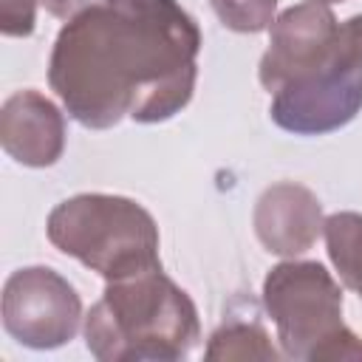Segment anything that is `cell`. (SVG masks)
I'll return each mask as SVG.
<instances>
[{
	"mask_svg": "<svg viewBox=\"0 0 362 362\" xmlns=\"http://www.w3.org/2000/svg\"><path fill=\"white\" fill-rule=\"evenodd\" d=\"M201 42L178 0H99L59 28L48 85L88 130L167 122L192 99Z\"/></svg>",
	"mask_w": 362,
	"mask_h": 362,
	"instance_id": "6da1fadb",
	"label": "cell"
},
{
	"mask_svg": "<svg viewBox=\"0 0 362 362\" xmlns=\"http://www.w3.org/2000/svg\"><path fill=\"white\" fill-rule=\"evenodd\" d=\"M362 110V17L339 23L334 54L272 93V122L294 136H325Z\"/></svg>",
	"mask_w": 362,
	"mask_h": 362,
	"instance_id": "5b68a950",
	"label": "cell"
},
{
	"mask_svg": "<svg viewBox=\"0 0 362 362\" xmlns=\"http://www.w3.org/2000/svg\"><path fill=\"white\" fill-rule=\"evenodd\" d=\"M45 235L54 249L105 280L161 269L158 226L139 201L124 195H71L48 212Z\"/></svg>",
	"mask_w": 362,
	"mask_h": 362,
	"instance_id": "3957f363",
	"label": "cell"
},
{
	"mask_svg": "<svg viewBox=\"0 0 362 362\" xmlns=\"http://www.w3.org/2000/svg\"><path fill=\"white\" fill-rule=\"evenodd\" d=\"M322 223L325 215L320 198L297 181L266 187L252 212L257 240L277 257H300L308 252L322 235Z\"/></svg>",
	"mask_w": 362,
	"mask_h": 362,
	"instance_id": "ba28073f",
	"label": "cell"
},
{
	"mask_svg": "<svg viewBox=\"0 0 362 362\" xmlns=\"http://www.w3.org/2000/svg\"><path fill=\"white\" fill-rule=\"evenodd\" d=\"M0 144L23 167H51L65 150V116L34 88L14 90L0 107Z\"/></svg>",
	"mask_w": 362,
	"mask_h": 362,
	"instance_id": "9c48e42d",
	"label": "cell"
},
{
	"mask_svg": "<svg viewBox=\"0 0 362 362\" xmlns=\"http://www.w3.org/2000/svg\"><path fill=\"white\" fill-rule=\"evenodd\" d=\"M204 356L206 359H277L280 354L274 351L260 322L235 320V322H223L209 337Z\"/></svg>",
	"mask_w": 362,
	"mask_h": 362,
	"instance_id": "8fae6325",
	"label": "cell"
},
{
	"mask_svg": "<svg viewBox=\"0 0 362 362\" xmlns=\"http://www.w3.org/2000/svg\"><path fill=\"white\" fill-rule=\"evenodd\" d=\"M339 23L328 3L303 0L280 11L269 28V48L260 57L257 79L274 93L286 82L320 68L337 48Z\"/></svg>",
	"mask_w": 362,
	"mask_h": 362,
	"instance_id": "52a82bcc",
	"label": "cell"
},
{
	"mask_svg": "<svg viewBox=\"0 0 362 362\" xmlns=\"http://www.w3.org/2000/svg\"><path fill=\"white\" fill-rule=\"evenodd\" d=\"M325 252L342 286L362 300V212H334L322 223Z\"/></svg>",
	"mask_w": 362,
	"mask_h": 362,
	"instance_id": "30bf717a",
	"label": "cell"
},
{
	"mask_svg": "<svg viewBox=\"0 0 362 362\" xmlns=\"http://www.w3.org/2000/svg\"><path fill=\"white\" fill-rule=\"evenodd\" d=\"M263 308L283 356L305 362L362 359V339L342 320V286L317 260L286 257L263 277Z\"/></svg>",
	"mask_w": 362,
	"mask_h": 362,
	"instance_id": "277c9868",
	"label": "cell"
},
{
	"mask_svg": "<svg viewBox=\"0 0 362 362\" xmlns=\"http://www.w3.org/2000/svg\"><path fill=\"white\" fill-rule=\"evenodd\" d=\"M320 3H328V6H334V3H345V0H320Z\"/></svg>",
	"mask_w": 362,
	"mask_h": 362,
	"instance_id": "9a60e30c",
	"label": "cell"
},
{
	"mask_svg": "<svg viewBox=\"0 0 362 362\" xmlns=\"http://www.w3.org/2000/svg\"><path fill=\"white\" fill-rule=\"evenodd\" d=\"M218 20L238 34L269 31L277 17V0H209Z\"/></svg>",
	"mask_w": 362,
	"mask_h": 362,
	"instance_id": "7c38bea8",
	"label": "cell"
},
{
	"mask_svg": "<svg viewBox=\"0 0 362 362\" xmlns=\"http://www.w3.org/2000/svg\"><path fill=\"white\" fill-rule=\"evenodd\" d=\"M359 17H362V14H359Z\"/></svg>",
	"mask_w": 362,
	"mask_h": 362,
	"instance_id": "2e32d148",
	"label": "cell"
},
{
	"mask_svg": "<svg viewBox=\"0 0 362 362\" xmlns=\"http://www.w3.org/2000/svg\"><path fill=\"white\" fill-rule=\"evenodd\" d=\"M40 3L45 6V11H48L51 17H57V20L68 23V20H74L76 14H82L85 8L96 6L99 0H40Z\"/></svg>",
	"mask_w": 362,
	"mask_h": 362,
	"instance_id": "5bb4252c",
	"label": "cell"
},
{
	"mask_svg": "<svg viewBox=\"0 0 362 362\" xmlns=\"http://www.w3.org/2000/svg\"><path fill=\"white\" fill-rule=\"evenodd\" d=\"M40 0H0V31L6 37H28L37 23Z\"/></svg>",
	"mask_w": 362,
	"mask_h": 362,
	"instance_id": "4fadbf2b",
	"label": "cell"
},
{
	"mask_svg": "<svg viewBox=\"0 0 362 362\" xmlns=\"http://www.w3.org/2000/svg\"><path fill=\"white\" fill-rule=\"evenodd\" d=\"M0 314L6 334L34 351L71 342L85 320L76 288L51 266H23L11 272L3 283Z\"/></svg>",
	"mask_w": 362,
	"mask_h": 362,
	"instance_id": "8992f818",
	"label": "cell"
},
{
	"mask_svg": "<svg viewBox=\"0 0 362 362\" xmlns=\"http://www.w3.org/2000/svg\"><path fill=\"white\" fill-rule=\"evenodd\" d=\"M82 334L99 362H175L201 339V322L192 297L161 269H150L107 280Z\"/></svg>",
	"mask_w": 362,
	"mask_h": 362,
	"instance_id": "7a4b0ae2",
	"label": "cell"
}]
</instances>
